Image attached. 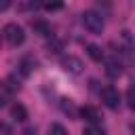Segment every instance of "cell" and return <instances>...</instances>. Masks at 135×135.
Instances as JSON below:
<instances>
[{"instance_id": "obj_3", "label": "cell", "mask_w": 135, "mask_h": 135, "mask_svg": "<svg viewBox=\"0 0 135 135\" xmlns=\"http://www.w3.org/2000/svg\"><path fill=\"white\" fill-rule=\"evenodd\" d=\"M61 68H63L68 74H72V76H80V74H82V70H84L82 61H80L78 57H74V55L63 57V59H61Z\"/></svg>"}, {"instance_id": "obj_8", "label": "cell", "mask_w": 135, "mask_h": 135, "mask_svg": "<svg viewBox=\"0 0 135 135\" xmlns=\"http://www.w3.org/2000/svg\"><path fill=\"white\" fill-rule=\"evenodd\" d=\"M86 55H89L93 61H101V59H103V51H101L97 44H89V46H86Z\"/></svg>"}, {"instance_id": "obj_5", "label": "cell", "mask_w": 135, "mask_h": 135, "mask_svg": "<svg viewBox=\"0 0 135 135\" xmlns=\"http://www.w3.org/2000/svg\"><path fill=\"white\" fill-rule=\"evenodd\" d=\"M78 116H82L86 122H91V124H97L99 122V112L93 108V105H84V108H80L78 110Z\"/></svg>"}, {"instance_id": "obj_14", "label": "cell", "mask_w": 135, "mask_h": 135, "mask_svg": "<svg viewBox=\"0 0 135 135\" xmlns=\"http://www.w3.org/2000/svg\"><path fill=\"white\" fill-rule=\"evenodd\" d=\"M63 6V0H44V8L46 11H59Z\"/></svg>"}, {"instance_id": "obj_13", "label": "cell", "mask_w": 135, "mask_h": 135, "mask_svg": "<svg viewBox=\"0 0 135 135\" xmlns=\"http://www.w3.org/2000/svg\"><path fill=\"white\" fill-rule=\"evenodd\" d=\"M61 49H63V42L61 40H57V38H51L49 40V51L51 53H61Z\"/></svg>"}, {"instance_id": "obj_4", "label": "cell", "mask_w": 135, "mask_h": 135, "mask_svg": "<svg viewBox=\"0 0 135 135\" xmlns=\"http://www.w3.org/2000/svg\"><path fill=\"white\" fill-rule=\"evenodd\" d=\"M101 101H103L105 108L114 110V108L120 105V95H118V91L114 86H105V89H101Z\"/></svg>"}, {"instance_id": "obj_18", "label": "cell", "mask_w": 135, "mask_h": 135, "mask_svg": "<svg viewBox=\"0 0 135 135\" xmlns=\"http://www.w3.org/2000/svg\"><path fill=\"white\" fill-rule=\"evenodd\" d=\"M30 6L32 8H40V6H44V0H30Z\"/></svg>"}, {"instance_id": "obj_19", "label": "cell", "mask_w": 135, "mask_h": 135, "mask_svg": "<svg viewBox=\"0 0 135 135\" xmlns=\"http://www.w3.org/2000/svg\"><path fill=\"white\" fill-rule=\"evenodd\" d=\"M2 105H4V97L0 95V108H2Z\"/></svg>"}, {"instance_id": "obj_17", "label": "cell", "mask_w": 135, "mask_h": 135, "mask_svg": "<svg viewBox=\"0 0 135 135\" xmlns=\"http://www.w3.org/2000/svg\"><path fill=\"white\" fill-rule=\"evenodd\" d=\"M11 4H13V0H0V13L8 11V8H11Z\"/></svg>"}, {"instance_id": "obj_11", "label": "cell", "mask_w": 135, "mask_h": 135, "mask_svg": "<svg viewBox=\"0 0 135 135\" xmlns=\"http://www.w3.org/2000/svg\"><path fill=\"white\" fill-rule=\"evenodd\" d=\"M82 135H105V131L99 124H86L84 131H82Z\"/></svg>"}, {"instance_id": "obj_1", "label": "cell", "mask_w": 135, "mask_h": 135, "mask_svg": "<svg viewBox=\"0 0 135 135\" xmlns=\"http://www.w3.org/2000/svg\"><path fill=\"white\" fill-rule=\"evenodd\" d=\"M82 25H84V30H89L91 34H101L105 23H103L101 13H97V11H84V13H82Z\"/></svg>"}, {"instance_id": "obj_6", "label": "cell", "mask_w": 135, "mask_h": 135, "mask_svg": "<svg viewBox=\"0 0 135 135\" xmlns=\"http://www.w3.org/2000/svg\"><path fill=\"white\" fill-rule=\"evenodd\" d=\"M59 105H61V112H63V114H68L70 118H78V108L74 105V101H72V99H61V103H59Z\"/></svg>"}, {"instance_id": "obj_12", "label": "cell", "mask_w": 135, "mask_h": 135, "mask_svg": "<svg viewBox=\"0 0 135 135\" xmlns=\"http://www.w3.org/2000/svg\"><path fill=\"white\" fill-rule=\"evenodd\" d=\"M34 65H36L34 61H30V59H23V61L19 63V68H21V74H23V76H30V74H32V68H34Z\"/></svg>"}, {"instance_id": "obj_7", "label": "cell", "mask_w": 135, "mask_h": 135, "mask_svg": "<svg viewBox=\"0 0 135 135\" xmlns=\"http://www.w3.org/2000/svg\"><path fill=\"white\" fill-rule=\"evenodd\" d=\"M13 118L19 120V122H25V120H27V110H25L21 103H15V105H13Z\"/></svg>"}, {"instance_id": "obj_15", "label": "cell", "mask_w": 135, "mask_h": 135, "mask_svg": "<svg viewBox=\"0 0 135 135\" xmlns=\"http://www.w3.org/2000/svg\"><path fill=\"white\" fill-rule=\"evenodd\" d=\"M49 135H68V131H65L59 122H55V124L49 127Z\"/></svg>"}, {"instance_id": "obj_9", "label": "cell", "mask_w": 135, "mask_h": 135, "mask_svg": "<svg viewBox=\"0 0 135 135\" xmlns=\"http://www.w3.org/2000/svg\"><path fill=\"white\" fill-rule=\"evenodd\" d=\"M32 27L40 34V36H51V25L44 21H32Z\"/></svg>"}, {"instance_id": "obj_10", "label": "cell", "mask_w": 135, "mask_h": 135, "mask_svg": "<svg viewBox=\"0 0 135 135\" xmlns=\"http://www.w3.org/2000/svg\"><path fill=\"white\" fill-rule=\"evenodd\" d=\"M105 72H108V76H110V78H116V76H120L122 68H120V63H116V61H108Z\"/></svg>"}, {"instance_id": "obj_2", "label": "cell", "mask_w": 135, "mask_h": 135, "mask_svg": "<svg viewBox=\"0 0 135 135\" xmlns=\"http://www.w3.org/2000/svg\"><path fill=\"white\" fill-rule=\"evenodd\" d=\"M2 36H4V38H6V42H8V44H13V46L23 44V40H25V32H23V27H21V25H17V23H8V25H4Z\"/></svg>"}, {"instance_id": "obj_16", "label": "cell", "mask_w": 135, "mask_h": 135, "mask_svg": "<svg viewBox=\"0 0 135 135\" xmlns=\"http://www.w3.org/2000/svg\"><path fill=\"white\" fill-rule=\"evenodd\" d=\"M129 105L135 110V86H131V89H129Z\"/></svg>"}]
</instances>
